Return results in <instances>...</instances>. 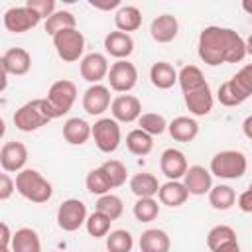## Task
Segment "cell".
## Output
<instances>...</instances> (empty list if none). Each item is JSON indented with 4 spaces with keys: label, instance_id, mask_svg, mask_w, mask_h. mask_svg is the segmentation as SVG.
Segmentation results:
<instances>
[{
    "label": "cell",
    "instance_id": "cell-1",
    "mask_svg": "<svg viewBox=\"0 0 252 252\" xmlns=\"http://www.w3.org/2000/svg\"><path fill=\"white\" fill-rule=\"evenodd\" d=\"M197 53L205 65L217 67L222 63H240L246 57V39L232 28L207 26L199 33Z\"/></svg>",
    "mask_w": 252,
    "mask_h": 252
},
{
    "label": "cell",
    "instance_id": "cell-2",
    "mask_svg": "<svg viewBox=\"0 0 252 252\" xmlns=\"http://www.w3.org/2000/svg\"><path fill=\"white\" fill-rule=\"evenodd\" d=\"M177 83L183 93L185 106L195 116H207L213 110L215 98L209 83L205 81L203 71L197 65H185L177 73Z\"/></svg>",
    "mask_w": 252,
    "mask_h": 252
},
{
    "label": "cell",
    "instance_id": "cell-3",
    "mask_svg": "<svg viewBox=\"0 0 252 252\" xmlns=\"http://www.w3.org/2000/svg\"><path fill=\"white\" fill-rule=\"evenodd\" d=\"M252 96V63L244 65L219 87L217 98L222 106H238Z\"/></svg>",
    "mask_w": 252,
    "mask_h": 252
},
{
    "label": "cell",
    "instance_id": "cell-4",
    "mask_svg": "<svg viewBox=\"0 0 252 252\" xmlns=\"http://www.w3.org/2000/svg\"><path fill=\"white\" fill-rule=\"evenodd\" d=\"M53 120L47 98H33L14 112V126L20 132H35Z\"/></svg>",
    "mask_w": 252,
    "mask_h": 252
},
{
    "label": "cell",
    "instance_id": "cell-5",
    "mask_svg": "<svg viewBox=\"0 0 252 252\" xmlns=\"http://www.w3.org/2000/svg\"><path fill=\"white\" fill-rule=\"evenodd\" d=\"M16 191L24 199H28L32 203H37V205L47 203L53 195L51 183L37 169H32V167H26L16 175Z\"/></svg>",
    "mask_w": 252,
    "mask_h": 252
},
{
    "label": "cell",
    "instance_id": "cell-6",
    "mask_svg": "<svg viewBox=\"0 0 252 252\" xmlns=\"http://www.w3.org/2000/svg\"><path fill=\"white\" fill-rule=\"evenodd\" d=\"M246 156L238 150H222L211 159V173L220 179H238L246 173Z\"/></svg>",
    "mask_w": 252,
    "mask_h": 252
},
{
    "label": "cell",
    "instance_id": "cell-7",
    "mask_svg": "<svg viewBox=\"0 0 252 252\" xmlns=\"http://www.w3.org/2000/svg\"><path fill=\"white\" fill-rule=\"evenodd\" d=\"M47 104L51 108V114H53V120L55 118H61L63 114H67L71 110V106L75 104L77 100V87L73 81H67V79H59L55 81L49 91H47Z\"/></svg>",
    "mask_w": 252,
    "mask_h": 252
},
{
    "label": "cell",
    "instance_id": "cell-8",
    "mask_svg": "<svg viewBox=\"0 0 252 252\" xmlns=\"http://www.w3.org/2000/svg\"><path fill=\"white\" fill-rule=\"evenodd\" d=\"M51 39H53V47H55L59 59H63L65 63H73V61H79L83 57V51H85V35L77 28L63 30L57 35H53Z\"/></svg>",
    "mask_w": 252,
    "mask_h": 252
},
{
    "label": "cell",
    "instance_id": "cell-9",
    "mask_svg": "<svg viewBox=\"0 0 252 252\" xmlns=\"http://www.w3.org/2000/svg\"><path fill=\"white\" fill-rule=\"evenodd\" d=\"M93 140L102 154H112L122 142L120 124L114 118H98L93 124Z\"/></svg>",
    "mask_w": 252,
    "mask_h": 252
},
{
    "label": "cell",
    "instance_id": "cell-10",
    "mask_svg": "<svg viewBox=\"0 0 252 252\" xmlns=\"http://www.w3.org/2000/svg\"><path fill=\"white\" fill-rule=\"evenodd\" d=\"M87 205L81 199H65L57 209V224L65 232H75L87 222Z\"/></svg>",
    "mask_w": 252,
    "mask_h": 252
},
{
    "label": "cell",
    "instance_id": "cell-11",
    "mask_svg": "<svg viewBox=\"0 0 252 252\" xmlns=\"http://www.w3.org/2000/svg\"><path fill=\"white\" fill-rule=\"evenodd\" d=\"M108 83H110V89L116 91V93H130L136 83H138V69L134 63H130L128 59H120L116 63L110 65V71H108Z\"/></svg>",
    "mask_w": 252,
    "mask_h": 252
},
{
    "label": "cell",
    "instance_id": "cell-12",
    "mask_svg": "<svg viewBox=\"0 0 252 252\" xmlns=\"http://www.w3.org/2000/svg\"><path fill=\"white\" fill-rule=\"evenodd\" d=\"M4 28L12 33H24V32H30L32 28H35L41 18L32 10L28 8L26 4L24 6H14V8H8L4 12Z\"/></svg>",
    "mask_w": 252,
    "mask_h": 252
},
{
    "label": "cell",
    "instance_id": "cell-13",
    "mask_svg": "<svg viewBox=\"0 0 252 252\" xmlns=\"http://www.w3.org/2000/svg\"><path fill=\"white\" fill-rule=\"evenodd\" d=\"M79 71H81V77L91 83V85H98L104 77H108V71H110V65H108V59L102 55V53H89L81 59V65H79Z\"/></svg>",
    "mask_w": 252,
    "mask_h": 252
},
{
    "label": "cell",
    "instance_id": "cell-14",
    "mask_svg": "<svg viewBox=\"0 0 252 252\" xmlns=\"http://www.w3.org/2000/svg\"><path fill=\"white\" fill-rule=\"evenodd\" d=\"M159 169L169 181H179L189 169L185 154L181 150H177V148L163 150L161 156H159Z\"/></svg>",
    "mask_w": 252,
    "mask_h": 252
},
{
    "label": "cell",
    "instance_id": "cell-15",
    "mask_svg": "<svg viewBox=\"0 0 252 252\" xmlns=\"http://www.w3.org/2000/svg\"><path fill=\"white\" fill-rule=\"evenodd\" d=\"M110 112L116 122H136L142 116V102L134 94H118L112 98Z\"/></svg>",
    "mask_w": 252,
    "mask_h": 252
},
{
    "label": "cell",
    "instance_id": "cell-16",
    "mask_svg": "<svg viewBox=\"0 0 252 252\" xmlns=\"http://www.w3.org/2000/svg\"><path fill=\"white\" fill-rule=\"evenodd\" d=\"M110 104H112L110 89L100 85V83L98 85H91L83 93V108L91 116H100L104 110H108Z\"/></svg>",
    "mask_w": 252,
    "mask_h": 252
},
{
    "label": "cell",
    "instance_id": "cell-17",
    "mask_svg": "<svg viewBox=\"0 0 252 252\" xmlns=\"http://www.w3.org/2000/svg\"><path fill=\"white\" fill-rule=\"evenodd\" d=\"M28 161V148L22 142H6L0 150V165L4 169V173H20L22 169H26Z\"/></svg>",
    "mask_w": 252,
    "mask_h": 252
},
{
    "label": "cell",
    "instance_id": "cell-18",
    "mask_svg": "<svg viewBox=\"0 0 252 252\" xmlns=\"http://www.w3.org/2000/svg\"><path fill=\"white\" fill-rule=\"evenodd\" d=\"M0 67L4 73L8 75H16L22 77L30 71L32 67V55L24 49V47H10L8 51H4V55L0 57Z\"/></svg>",
    "mask_w": 252,
    "mask_h": 252
},
{
    "label": "cell",
    "instance_id": "cell-19",
    "mask_svg": "<svg viewBox=\"0 0 252 252\" xmlns=\"http://www.w3.org/2000/svg\"><path fill=\"white\" fill-rule=\"evenodd\" d=\"M183 185L187 187L189 195L195 197H201L205 193L209 195V191L213 189V173L203 165H191L183 175Z\"/></svg>",
    "mask_w": 252,
    "mask_h": 252
},
{
    "label": "cell",
    "instance_id": "cell-20",
    "mask_svg": "<svg viewBox=\"0 0 252 252\" xmlns=\"http://www.w3.org/2000/svg\"><path fill=\"white\" fill-rule=\"evenodd\" d=\"M177 32H179V22L171 14H159L158 18L152 20L150 35L158 43H169V41H173L177 37Z\"/></svg>",
    "mask_w": 252,
    "mask_h": 252
},
{
    "label": "cell",
    "instance_id": "cell-21",
    "mask_svg": "<svg viewBox=\"0 0 252 252\" xmlns=\"http://www.w3.org/2000/svg\"><path fill=\"white\" fill-rule=\"evenodd\" d=\"M104 49L108 55L116 57L118 61L120 59H128L134 51V39L130 33H124V32H110L106 33L104 37Z\"/></svg>",
    "mask_w": 252,
    "mask_h": 252
},
{
    "label": "cell",
    "instance_id": "cell-22",
    "mask_svg": "<svg viewBox=\"0 0 252 252\" xmlns=\"http://www.w3.org/2000/svg\"><path fill=\"white\" fill-rule=\"evenodd\" d=\"M91 136H93V126L79 116L69 118L63 124V138L71 146H83Z\"/></svg>",
    "mask_w": 252,
    "mask_h": 252
},
{
    "label": "cell",
    "instance_id": "cell-23",
    "mask_svg": "<svg viewBox=\"0 0 252 252\" xmlns=\"http://www.w3.org/2000/svg\"><path fill=\"white\" fill-rule=\"evenodd\" d=\"M158 199L161 205L165 207H181L187 199H189V191L183 185V181H165L159 191H158Z\"/></svg>",
    "mask_w": 252,
    "mask_h": 252
},
{
    "label": "cell",
    "instance_id": "cell-24",
    "mask_svg": "<svg viewBox=\"0 0 252 252\" xmlns=\"http://www.w3.org/2000/svg\"><path fill=\"white\" fill-rule=\"evenodd\" d=\"M167 132L175 142H193L197 138V134H199V124H197L195 118L177 116V118H173L169 122Z\"/></svg>",
    "mask_w": 252,
    "mask_h": 252
},
{
    "label": "cell",
    "instance_id": "cell-25",
    "mask_svg": "<svg viewBox=\"0 0 252 252\" xmlns=\"http://www.w3.org/2000/svg\"><path fill=\"white\" fill-rule=\"evenodd\" d=\"M171 240L161 228H148L140 236V252H169Z\"/></svg>",
    "mask_w": 252,
    "mask_h": 252
},
{
    "label": "cell",
    "instance_id": "cell-26",
    "mask_svg": "<svg viewBox=\"0 0 252 252\" xmlns=\"http://www.w3.org/2000/svg\"><path fill=\"white\" fill-rule=\"evenodd\" d=\"M150 81L156 89L167 91L177 83V71L167 61H158L150 67Z\"/></svg>",
    "mask_w": 252,
    "mask_h": 252
},
{
    "label": "cell",
    "instance_id": "cell-27",
    "mask_svg": "<svg viewBox=\"0 0 252 252\" xmlns=\"http://www.w3.org/2000/svg\"><path fill=\"white\" fill-rule=\"evenodd\" d=\"M159 187H161V185L158 183V177H156L154 173L142 171V173H136V175L130 177V191H132L138 199L158 195Z\"/></svg>",
    "mask_w": 252,
    "mask_h": 252
},
{
    "label": "cell",
    "instance_id": "cell-28",
    "mask_svg": "<svg viewBox=\"0 0 252 252\" xmlns=\"http://www.w3.org/2000/svg\"><path fill=\"white\" fill-rule=\"evenodd\" d=\"M12 252H41L39 234L28 226L18 228L12 238Z\"/></svg>",
    "mask_w": 252,
    "mask_h": 252
},
{
    "label": "cell",
    "instance_id": "cell-29",
    "mask_svg": "<svg viewBox=\"0 0 252 252\" xmlns=\"http://www.w3.org/2000/svg\"><path fill=\"white\" fill-rule=\"evenodd\" d=\"M114 26L124 33L136 32L142 26V12L136 6H120L114 14Z\"/></svg>",
    "mask_w": 252,
    "mask_h": 252
},
{
    "label": "cell",
    "instance_id": "cell-30",
    "mask_svg": "<svg viewBox=\"0 0 252 252\" xmlns=\"http://www.w3.org/2000/svg\"><path fill=\"white\" fill-rule=\"evenodd\" d=\"M126 148L134 156H148L154 150V136L140 128H134L126 134Z\"/></svg>",
    "mask_w": 252,
    "mask_h": 252
},
{
    "label": "cell",
    "instance_id": "cell-31",
    "mask_svg": "<svg viewBox=\"0 0 252 252\" xmlns=\"http://www.w3.org/2000/svg\"><path fill=\"white\" fill-rule=\"evenodd\" d=\"M236 201V193L230 185H213V189L209 191V203L213 209L217 211H228Z\"/></svg>",
    "mask_w": 252,
    "mask_h": 252
},
{
    "label": "cell",
    "instance_id": "cell-32",
    "mask_svg": "<svg viewBox=\"0 0 252 252\" xmlns=\"http://www.w3.org/2000/svg\"><path fill=\"white\" fill-rule=\"evenodd\" d=\"M73 28H77V18L69 10H57L53 16H49L45 20V32L51 37L63 30H73Z\"/></svg>",
    "mask_w": 252,
    "mask_h": 252
},
{
    "label": "cell",
    "instance_id": "cell-33",
    "mask_svg": "<svg viewBox=\"0 0 252 252\" xmlns=\"http://www.w3.org/2000/svg\"><path fill=\"white\" fill-rule=\"evenodd\" d=\"M85 185H87L89 193L98 195V197H102V195L110 193V189H114L112 183H110V179H108V175L104 173L102 167L91 169V171L87 173V177H85Z\"/></svg>",
    "mask_w": 252,
    "mask_h": 252
},
{
    "label": "cell",
    "instance_id": "cell-34",
    "mask_svg": "<svg viewBox=\"0 0 252 252\" xmlns=\"http://www.w3.org/2000/svg\"><path fill=\"white\" fill-rule=\"evenodd\" d=\"M94 211L106 215L110 220H118L124 213V203L118 195H112V193H106L102 197H98L96 205H94Z\"/></svg>",
    "mask_w": 252,
    "mask_h": 252
},
{
    "label": "cell",
    "instance_id": "cell-35",
    "mask_svg": "<svg viewBox=\"0 0 252 252\" xmlns=\"http://www.w3.org/2000/svg\"><path fill=\"white\" fill-rule=\"evenodd\" d=\"M132 213H134L136 220H140V222H152L159 215V205H158V201L154 197H144V199H138L134 203Z\"/></svg>",
    "mask_w": 252,
    "mask_h": 252
},
{
    "label": "cell",
    "instance_id": "cell-36",
    "mask_svg": "<svg viewBox=\"0 0 252 252\" xmlns=\"http://www.w3.org/2000/svg\"><path fill=\"white\" fill-rule=\"evenodd\" d=\"M230 240H236V230L228 224H217L207 232V246L211 252L217 250L219 246L230 242Z\"/></svg>",
    "mask_w": 252,
    "mask_h": 252
},
{
    "label": "cell",
    "instance_id": "cell-37",
    "mask_svg": "<svg viewBox=\"0 0 252 252\" xmlns=\"http://www.w3.org/2000/svg\"><path fill=\"white\" fill-rule=\"evenodd\" d=\"M138 126H140V130L148 132L150 136H161L167 130L169 124H167V120L161 114H158V112H146V114H142L138 118Z\"/></svg>",
    "mask_w": 252,
    "mask_h": 252
},
{
    "label": "cell",
    "instance_id": "cell-38",
    "mask_svg": "<svg viewBox=\"0 0 252 252\" xmlns=\"http://www.w3.org/2000/svg\"><path fill=\"white\" fill-rule=\"evenodd\" d=\"M110 224H112V220L106 215L94 211V213L89 215V219L85 222V228H87V232L93 238H102V236H108L110 234Z\"/></svg>",
    "mask_w": 252,
    "mask_h": 252
},
{
    "label": "cell",
    "instance_id": "cell-39",
    "mask_svg": "<svg viewBox=\"0 0 252 252\" xmlns=\"http://www.w3.org/2000/svg\"><path fill=\"white\" fill-rule=\"evenodd\" d=\"M132 246H134V238L124 228L112 230L106 236V250L108 252H132Z\"/></svg>",
    "mask_w": 252,
    "mask_h": 252
},
{
    "label": "cell",
    "instance_id": "cell-40",
    "mask_svg": "<svg viewBox=\"0 0 252 252\" xmlns=\"http://www.w3.org/2000/svg\"><path fill=\"white\" fill-rule=\"evenodd\" d=\"M100 167H102L104 173L108 175L112 187H120V185L126 183V179H128V169H126V165H124L120 159H106Z\"/></svg>",
    "mask_w": 252,
    "mask_h": 252
},
{
    "label": "cell",
    "instance_id": "cell-41",
    "mask_svg": "<svg viewBox=\"0 0 252 252\" xmlns=\"http://www.w3.org/2000/svg\"><path fill=\"white\" fill-rule=\"evenodd\" d=\"M26 6L28 8H32L41 20L45 18H49V16H53L57 10H55V0H28L26 2Z\"/></svg>",
    "mask_w": 252,
    "mask_h": 252
},
{
    "label": "cell",
    "instance_id": "cell-42",
    "mask_svg": "<svg viewBox=\"0 0 252 252\" xmlns=\"http://www.w3.org/2000/svg\"><path fill=\"white\" fill-rule=\"evenodd\" d=\"M14 191H16V181L8 173H2L0 175V201H8Z\"/></svg>",
    "mask_w": 252,
    "mask_h": 252
},
{
    "label": "cell",
    "instance_id": "cell-43",
    "mask_svg": "<svg viewBox=\"0 0 252 252\" xmlns=\"http://www.w3.org/2000/svg\"><path fill=\"white\" fill-rule=\"evenodd\" d=\"M238 209L242 213H252V189L250 187L238 195Z\"/></svg>",
    "mask_w": 252,
    "mask_h": 252
},
{
    "label": "cell",
    "instance_id": "cell-44",
    "mask_svg": "<svg viewBox=\"0 0 252 252\" xmlns=\"http://www.w3.org/2000/svg\"><path fill=\"white\" fill-rule=\"evenodd\" d=\"M89 4H91L93 8H96V10H104V12L114 10V8H120V0H91Z\"/></svg>",
    "mask_w": 252,
    "mask_h": 252
},
{
    "label": "cell",
    "instance_id": "cell-45",
    "mask_svg": "<svg viewBox=\"0 0 252 252\" xmlns=\"http://www.w3.org/2000/svg\"><path fill=\"white\" fill-rule=\"evenodd\" d=\"M0 230H2V236H0V248H12V238L14 234L10 232V226L6 222L0 224Z\"/></svg>",
    "mask_w": 252,
    "mask_h": 252
},
{
    "label": "cell",
    "instance_id": "cell-46",
    "mask_svg": "<svg viewBox=\"0 0 252 252\" xmlns=\"http://www.w3.org/2000/svg\"><path fill=\"white\" fill-rule=\"evenodd\" d=\"M213 252H240V246H238V240H230V242L219 246V248L213 250Z\"/></svg>",
    "mask_w": 252,
    "mask_h": 252
},
{
    "label": "cell",
    "instance_id": "cell-47",
    "mask_svg": "<svg viewBox=\"0 0 252 252\" xmlns=\"http://www.w3.org/2000/svg\"><path fill=\"white\" fill-rule=\"evenodd\" d=\"M242 134H244L248 140H252V114L244 118V122H242Z\"/></svg>",
    "mask_w": 252,
    "mask_h": 252
},
{
    "label": "cell",
    "instance_id": "cell-48",
    "mask_svg": "<svg viewBox=\"0 0 252 252\" xmlns=\"http://www.w3.org/2000/svg\"><path fill=\"white\" fill-rule=\"evenodd\" d=\"M242 10L252 16V0H244V2H242Z\"/></svg>",
    "mask_w": 252,
    "mask_h": 252
},
{
    "label": "cell",
    "instance_id": "cell-49",
    "mask_svg": "<svg viewBox=\"0 0 252 252\" xmlns=\"http://www.w3.org/2000/svg\"><path fill=\"white\" fill-rule=\"evenodd\" d=\"M246 51L248 53H252V33L248 35V39H246Z\"/></svg>",
    "mask_w": 252,
    "mask_h": 252
},
{
    "label": "cell",
    "instance_id": "cell-50",
    "mask_svg": "<svg viewBox=\"0 0 252 252\" xmlns=\"http://www.w3.org/2000/svg\"><path fill=\"white\" fill-rule=\"evenodd\" d=\"M0 252H12V248H0Z\"/></svg>",
    "mask_w": 252,
    "mask_h": 252
},
{
    "label": "cell",
    "instance_id": "cell-51",
    "mask_svg": "<svg viewBox=\"0 0 252 252\" xmlns=\"http://www.w3.org/2000/svg\"><path fill=\"white\" fill-rule=\"evenodd\" d=\"M250 189H252V183H250Z\"/></svg>",
    "mask_w": 252,
    "mask_h": 252
},
{
    "label": "cell",
    "instance_id": "cell-52",
    "mask_svg": "<svg viewBox=\"0 0 252 252\" xmlns=\"http://www.w3.org/2000/svg\"><path fill=\"white\" fill-rule=\"evenodd\" d=\"M51 252H55V250H51Z\"/></svg>",
    "mask_w": 252,
    "mask_h": 252
}]
</instances>
